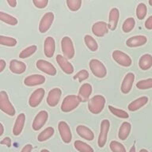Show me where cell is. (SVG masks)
<instances>
[{"mask_svg": "<svg viewBox=\"0 0 152 152\" xmlns=\"http://www.w3.org/2000/svg\"><path fill=\"white\" fill-rule=\"evenodd\" d=\"M105 98L102 95H95L88 102V109L93 114H98L104 109Z\"/></svg>", "mask_w": 152, "mask_h": 152, "instance_id": "1", "label": "cell"}, {"mask_svg": "<svg viewBox=\"0 0 152 152\" xmlns=\"http://www.w3.org/2000/svg\"><path fill=\"white\" fill-rule=\"evenodd\" d=\"M0 109L3 113L10 116L15 115V109L10 102L9 97L6 91H1L0 92Z\"/></svg>", "mask_w": 152, "mask_h": 152, "instance_id": "2", "label": "cell"}, {"mask_svg": "<svg viewBox=\"0 0 152 152\" xmlns=\"http://www.w3.org/2000/svg\"><path fill=\"white\" fill-rule=\"evenodd\" d=\"M80 98L76 95H68L64 99L61 104V110L64 113H69L76 109L80 104Z\"/></svg>", "mask_w": 152, "mask_h": 152, "instance_id": "3", "label": "cell"}, {"mask_svg": "<svg viewBox=\"0 0 152 152\" xmlns=\"http://www.w3.org/2000/svg\"><path fill=\"white\" fill-rule=\"evenodd\" d=\"M90 68L93 75L97 78H104L107 75V70L102 62L98 59H93L90 61Z\"/></svg>", "mask_w": 152, "mask_h": 152, "instance_id": "4", "label": "cell"}, {"mask_svg": "<svg viewBox=\"0 0 152 152\" xmlns=\"http://www.w3.org/2000/svg\"><path fill=\"white\" fill-rule=\"evenodd\" d=\"M61 49L64 57L67 59H72L75 56V48L72 40L69 37H64L61 40Z\"/></svg>", "mask_w": 152, "mask_h": 152, "instance_id": "5", "label": "cell"}, {"mask_svg": "<svg viewBox=\"0 0 152 152\" xmlns=\"http://www.w3.org/2000/svg\"><path fill=\"white\" fill-rule=\"evenodd\" d=\"M113 58L115 61L118 64H120L121 66H130L132 64V59L131 57L128 56V54H126L122 51H120V50H116L113 52Z\"/></svg>", "mask_w": 152, "mask_h": 152, "instance_id": "6", "label": "cell"}, {"mask_svg": "<svg viewBox=\"0 0 152 152\" xmlns=\"http://www.w3.org/2000/svg\"><path fill=\"white\" fill-rule=\"evenodd\" d=\"M109 127H110V123L108 120H103L102 121L101 128H100V134L99 136H98V140H97L98 147H101V148L104 147V146L106 143Z\"/></svg>", "mask_w": 152, "mask_h": 152, "instance_id": "7", "label": "cell"}, {"mask_svg": "<svg viewBox=\"0 0 152 152\" xmlns=\"http://www.w3.org/2000/svg\"><path fill=\"white\" fill-rule=\"evenodd\" d=\"M58 129H59V135L62 140L65 143H69L72 139V134H71V128L65 121H60L58 124Z\"/></svg>", "mask_w": 152, "mask_h": 152, "instance_id": "8", "label": "cell"}, {"mask_svg": "<svg viewBox=\"0 0 152 152\" xmlns=\"http://www.w3.org/2000/svg\"><path fill=\"white\" fill-rule=\"evenodd\" d=\"M54 20V14L48 12L42 17L39 25V31L41 33H45L50 28Z\"/></svg>", "mask_w": 152, "mask_h": 152, "instance_id": "9", "label": "cell"}, {"mask_svg": "<svg viewBox=\"0 0 152 152\" xmlns=\"http://www.w3.org/2000/svg\"><path fill=\"white\" fill-rule=\"evenodd\" d=\"M48 118V113L45 110H41L35 116L33 122V129L34 131L40 130L45 125Z\"/></svg>", "mask_w": 152, "mask_h": 152, "instance_id": "10", "label": "cell"}, {"mask_svg": "<svg viewBox=\"0 0 152 152\" xmlns=\"http://www.w3.org/2000/svg\"><path fill=\"white\" fill-rule=\"evenodd\" d=\"M36 65H37L38 70H40L42 72H45L49 75L54 76L56 75V69L48 61H46L44 59H39L37 62Z\"/></svg>", "mask_w": 152, "mask_h": 152, "instance_id": "11", "label": "cell"}, {"mask_svg": "<svg viewBox=\"0 0 152 152\" xmlns=\"http://www.w3.org/2000/svg\"><path fill=\"white\" fill-rule=\"evenodd\" d=\"M45 91L43 88H39L31 94L28 99V104L32 108H35L40 104V102L45 97Z\"/></svg>", "mask_w": 152, "mask_h": 152, "instance_id": "12", "label": "cell"}, {"mask_svg": "<svg viewBox=\"0 0 152 152\" xmlns=\"http://www.w3.org/2000/svg\"><path fill=\"white\" fill-rule=\"evenodd\" d=\"M62 91L59 88H54L49 91L47 97V103L51 107L56 106L61 97Z\"/></svg>", "mask_w": 152, "mask_h": 152, "instance_id": "13", "label": "cell"}, {"mask_svg": "<svg viewBox=\"0 0 152 152\" xmlns=\"http://www.w3.org/2000/svg\"><path fill=\"white\" fill-rule=\"evenodd\" d=\"M56 62L59 64L60 68L63 70L64 72H65L67 75H71L74 72V66L72 64L68 61V59L66 57H64L62 55H57L56 56Z\"/></svg>", "mask_w": 152, "mask_h": 152, "instance_id": "14", "label": "cell"}, {"mask_svg": "<svg viewBox=\"0 0 152 152\" xmlns=\"http://www.w3.org/2000/svg\"><path fill=\"white\" fill-rule=\"evenodd\" d=\"M92 32L96 37H104L109 32L108 24L104 21L95 22L92 26Z\"/></svg>", "mask_w": 152, "mask_h": 152, "instance_id": "15", "label": "cell"}, {"mask_svg": "<svg viewBox=\"0 0 152 152\" xmlns=\"http://www.w3.org/2000/svg\"><path fill=\"white\" fill-rule=\"evenodd\" d=\"M135 81V75L133 73H128L124 76L122 84H121V91L124 94L130 92L132 88L133 83Z\"/></svg>", "mask_w": 152, "mask_h": 152, "instance_id": "16", "label": "cell"}, {"mask_svg": "<svg viewBox=\"0 0 152 152\" xmlns=\"http://www.w3.org/2000/svg\"><path fill=\"white\" fill-rule=\"evenodd\" d=\"M56 50V42L54 38L52 37H48L45 40L44 45V52L45 55L48 58H52Z\"/></svg>", "mask_w": 152, "mask_h": 152, "instance_id": "17", "label": "cell"}, {"mask_svg": "<svg viewBox=\"0 0 152 152\" xmlns=\"http://www.w3.org/2000/svg\"><path fill=\"white\" fill-rule=\"evenodd\" d=\"M45 82V76L41 75H31L26 77L24 80L25 85L27 86H34L41 85Z\"/></svg>", "mask_w": 152, "mask_h": 152, "instance_id": "18", "label": "cell"}, {"mask_svg": "<svg viewBox=\"0 0 152 152\" xmlns=\"http://www.w3.org/2000/svg\"><path fill=\"white\" fill-rule=\"evenodd\" d=\"M147 41V38L145 36L139 35L132 37L126 41V45L129 48H135L140 47L144 45Z\"/></svg>", "mask_w": 152, "mask_h": 152, "instance_id": "19", "label": "cell"}, {"mask_svg": "<svg viewBox=\"0 0 152 152\" xmlns=\"http://www.w3.org/2000/svg\"><path fill=\"white\" fill-rule=\"evenodd\" d=\"M119 18H120V12L117 8H113L109 12V24L108 27L110 30L113 31L116 28L118 23Z\"/></svg>", "mask_w": 152, "mask_h": 152, "instance_id": "20", "label": "cell"}, {"mask_svg": "<svg viewBox=\"0 0 152 152\" xmlns=\"http://www.w3.org/2000/svg\"><path fill=\"white\" fill-rule=\"evenodd\" d=\"M92 93V86L89 83H84L81 86L78 91V97L80 98L81 102H85L89 100V97Z\"/></svg>", "mask_w": 152, "mask_h": 152, "instance_id": "21", "label": "cell"}, {"mask_svg": "<svg viewBox=\"0 0 152 152\" xmlns=\"http://www.w3.org/2000/svg\"><path fill=\"white\" fill-rule=\"evenodd\" d=\"M10 70L11 72L17 75L23 74L26 70V65L23 62L19 61L17 59H13L10 63Z\"/></svg>", "mask_w": 152, "mask_h": 152, "instance_id": "22", "label": "cell"}, {"mask_svg": "<svg viewBox=\"0 0 152 152\" xmlns=\"http://www.w3.org/2000/svg\"><path fill=\"white\" fill-rule=\"evenodd\" d=\"M25 122H26V115L24 113H20L17 117L13 128V134L14 135L17 136L21 134L24 128Z\"/></svg>", "mask_w": 152, "mask_h": 152, "instance_id": "23", "label": "cell"}, {"mask_svg": "<svg viewBox=\"0 0 152 152\" xmlns=\"http://www.w3.org/2000/svg\"><path fill=\"white\" fill-rule=\"evenodd\" d=\"M76 132L80 137L84 140H88V141H91L94 138V135L92 131L84 125H78L76 128Z\"/></svg>", "mask_w": 152, "mask_h": 152, "instance_id": "24", "label": "cell"}, {"mask_svg": "<svg viewBox=\"0 0 152 152\" xmlns=\"http://www.w3.org/2000/svg\"><path fill=\"white\" fill-rule=\"evenodd\" d=\"M148 102V97H141L137 98L135 101H133L128 104V109L129 111L134 112L136 111L138 109H141L142 106H144L145 104Z\"/></svg>", "mask_w": 152, "mask_h": 152, "instance_id": "25", "label": "cell"}, {"mask_svg": "<svg viewBox=\"0 0 152 152\" xmlns=\"http://www.w3.org/2000/svg\"><path fill=\"white\" fill-rule=\"evenodd\" d=\"M139 66L142 71H147L152 66V56L144 54L140 57L139 60Z\"/></svg>", "mask_w": 152, "mask_h": 152, "instance_id": "26", "label": "cell"}, {"mask_svg": "<svg viewBox=\"0 0 152 152\" xmlns=\"http://www.w3.org/2000/svg\"><path fill=\"white\" fill-rule=\"evenodd\" d=\"M131 129H132V125L128 122H124L121 125V128L119 129L118 137L120 140H125L128 137V135L130 134Z\"/></svg>", "mask_w": 152, "mask_h": 152, "instance_id": "27", "label": "cell"}, {"mask_svg": "<svg viewBox=\"0 0 152 152\" xmlns=\"http://www.w3.org/2000/svg\"><path fill=\"white\" fill-rule=\"evenodd\" d=\"M55 130L52 127H48V128H45V130H43L38 135L37 140L39 142H44L48 140L49 138H51L52 135H54Z\"/></svg>", "mask_w": 152, "mask_h": 152, "instance_id": "28", "label": "cell"}, {"mask_svg": "<svg viewBox=\"0 0 152 152\" xmlns=\"http://www.w3.org/2000/svg\"><path fill=\"white\" fill-rule=\"evenodd\" d=\"M0 21H3L10 26H16L18 22L16 18L2 11H0Z\"/></svg>", "mask_w": 152, "mask_h": 152, "instance_id": "29", "label": "cell"}, {"mask_svg": "<svg viewBox=\"0 0 152 152\" xmlns=\"http://www.w3.org/2000/svg\"><path fill=\"white\" fill-rule=\"evenodd\" d=\"M74 146L75 148L79 152H94V149L90 145L80 140H76L74 143Z\"/></svg>", "mask_w": 152, "mask_h": 152, "instance_id": "30", "label": "cell"}, {"mask_svg": "<svg viewBox=\"0 0 152 152\" xmlns=\"http://www.w3.org/2000/svg\"><path fill=\"white\" fill-rule=\"evenodd\" d=\"M84 41L86 45V47L92 52H95L97 51L98 48V45H97V41L95 40V39L93 37L90 35H86L84 37Z\"/></svg>", "mask_w": 152, "mask_h": 152, "instance_id": "31", "label": "cell"}, {"mask_svg": "<svg viewBox=\"0 0 152 152\" xmlns=\"http://www.w3.org/2000/svg\"><path fill=\"white\" fill-rule=\"evenodd\" d=\"M109 111L111 112L112 114H113L114 116H117L119 118L122 119H128L129 117V115L127 112H125L124 110H122V109H117V108H115V107L112 106V105H109L108 106Z\"/></svg>", "mask_w": 152, "mask_h": 152, "instance_id": "32", "label": "cell"}, {"mask_svg": "<svg viewBox=\"0 0 152 152\" xmlns=\"http://www.w3.org/2000/svg\"><path fill=\"white\" fill-rule=\"evenodd\" d=\"M37 49V48L36 45H31V46H28V47L26 48L25 49H23L21 52V53L19 54V57L21 59H26V58H28V57L31 56L32 55H33L36 52Z\"/></svg>", "mask_w": 152, "mask_h": 152, "instance_id": "33", "label": "cell"}, {"mask_svg": "<svg viewBox=\"0 0 152 152\" xmlns=\"http://www.w3.org/2000/svg\"><path fill=\"white\" fill-rule=\"evenodd\" d=\"M0 45L7 47H14L17 45V40L14 37L0 36Z\"/></svg>", "mask_w": 152, "mask_h": 152, "instance_id": "34", "label": "cell"}, {"mask_svg": "<svg viewBox=\"0 0 152 152\" xmlns=\"http://www.w3.org/2000/svg\"><path fill=\"white\" fill-rule=\"evenodd\" d=\"M135 25V19L133 18H128L124 21L123 26H122V29L124 33H130L132 30Z\"/></svg>", "mask_w": 152, "mask_h": 152, "instance_id": "35", "label": "cell"}, {"mask_svg": "<svg viewBox=\"0 0 152 152\" xmlns=\"http://www.w3.org/2000/svg\"><path fill=\"white\" fill-rule=\"evenodd\" d=\"M147 6L144 3H140L136 8V17L139 20H142L147 15Z\"/></svg>", "mask_w": 152, "mask_h": 152, "instance_id": "36", "label": "cell"}, {"mask_svg": "<svg viewBox=\"0 0 152 152\" xmlns=\"http://www.w3.org/2000/svg\"><path fill=\"white\" fill-rule=\"evenodd\" d=\"M109 147L112 152H126L125 147L122 143L117 141H111L110 144H109Z\"/></svg>", "mask_w": 152, "mask_h": 152, "instance_id": "37", "label": "cell"}, {"mask_svg": "<svg viewBox=\"0 0 152 152\" xmlns=\"http://www.w3.org/2000/svg\"><path fill=\"white\" fill-rule=\"evenodd\" d=\"M66 5L71 11H77L82 6V0H66Z\"/></svg>", "mask_w": 152, "mask_h": 152, "instance_id": "38", "label": "cell"}, {"mask_svg": "<svg viewBox=\"0 0 152 152\" xmlns=\"http://www.w3.org/2000/svg\"><path fill=\"white\" fill-rule=\"evenodd\" d=\"M136 87L140 90H147L152 88V78H147L144 80L139 81L136 83Z\"/></svg>", "mask_w": 152, "mask_h": 152, "instance_id": "39", "label": "cell"}, {"mask_svg": "<svg viewBox=\"0 0 152 152\" xmlns=\"http://www.w3.org/2000/svg\"><path fill=\"white\" fill-rule=\"evenodd\" d=\"M89 76H90L89 72H88L86 70H85V69H83V70H81V71H78V73L74 76L73 78L74 79L78 78V81H79V83H82L83 81L87 79V78H89Z\"/></svg>", "mask_w": 152, "mask_h": 152, "instance_id": "40", "label": "cell"}, {"mask_svg": "<svg viewBox=\"0 0 152 152\" xmlns=\"http://www.w3.org/2000/svg\"><path fill=\"white\" fill-rule=\"evenodd\" d=\"M33 2L37 8L44 9V8L47 7L48 1V0H33Z\"/></svg>", "mask_w": 152, "mask_h": 152, "instance_id": "41", "label": "cell"}, {"mask_svg": "<svg viewBox=\"0 0 152 152\" xmlns=\"http://www.w3.org/2000/svg\"><path fill=\"white\" fill-rule=\"evenodd\" d=\"M1 144H3V145H6L7 147H11V143H12V141H11V139L10 137H5L3 140L0 142Z\"/></svg>", "mask_w": 152, "mask_h": 152, "instance_id": "42", "label": "cell"}, {"mask_svg": "<svg viewBox=\"0 0 152 152\" xmlns=\"http://www.w3.org/2000/svg\"><path fill=\"white\" fill-rule=\"evenodd\" d=\"M145 27H146V28H147V29H149V30L152 29V15L151 16H150L149 18L146 20Z\"/></svg>", "mask_w": 152, "mask_h": 152, "instance_id": "43", "label": "cell"}, {"mask_svg": "<svg viewBox=\"0 0 152 152\" xmlns=\"http://www.w3.org/2000/svg\"><path fill=\"white\" fill-rule=\"evenodd\" d=\"M33 150V146L31 144H26L24 146V147L21 149V152H32Z\"/></svg>", "mask_w": 152, "mask_h": 152, "instance_id": "44", "label": "cell"}, {"mask_svg": "<svg viewBox=\"0 0 152 152\" xmlns=\"http://www.w3.org/2000/svg\"><path fill=\"white\" fill-rule=\"evenodd\" d=\"M6 66H7V64H6V61L4 59H0V73L3 71Z\"/></svg>", "mask_w": 152, "mask_h": 152, "instance_id": "45", "label": "cell"}, {"mask_svg": "<svg viewBox=\"0 0 152 152\" xmlns=\"http://www.w3.org/2000/svg\"><path fill=\"white\" fill-rule=\"evenodd\" d=\"M7 3L9 4L10 7H15L17 6V1L16 0H7Z\"/></svg>", "mask_w": 152, "mask_h": 152, "instance_id": "46", "label": "cell"}, {"mask_svg": "<svg viewBox=\"0 0 152 152\" xmlns=\"http://www.w3.org/2000/svg\"><path fill=\"white\" fill-rule=\"evenodd\" d=\"M3 133H4V127L2 123H0V136H2Z\"/></svg>", "mask_w": 152, "mask_h": 152, "instance_id": "47", "label": "cell"}, {"mask_svg": "<svg viewBox=\"0 0 152 152\" xmlns=\"http://www.w3.org/2000/svg\"><path fill=\"white\" fill-rule=\"evenodd\" d=\"M129 152H136V151H135V146H132V148L130 149V151H129Z\"/></svg>", "mask_w": 152, "mask_h": 152, "instance_id": "48", "label": "cell"}, {"mask_svg": "<svg viewBox=\"0 0 152 152\" xmlns=\"http://www.w3.org/2000/svg\"><path fill=\"white\" fill-rule=\"evenodd\" d=\"M40 152H50V151L47 149H42L41 151H40Z\"/></svg>", "mask_w": 152, "mask_h": 152, "instance_id": "49", "label": "cell"}, {"mask_svg": "<svg viewBox=\"0 0 152 152\" xmlns=\"http://www.w3.org/2000/svg\"><path fill=\"white\" fill-rule=\"evenodd\" d=\"M140 152H149V151H148L146 149H141L140 151Z\"/></svg>", "mask_w": 152, "mask_h": 152, "instance_id": "50", "label": "cell"}, {"mask_svg": "<svg viewBox=\"0 0 152 152\" xmlns=\"http://www.w3.org/2000/svg\"><path fill=\"white\" fill-rule=\"evenodd\" d=\"M149 4L152 6V0H149Z\"/></svg>", "mask_w": 152, "mask_h": 152, "instance_id": "51", "label": "cell"}]
</instances>
